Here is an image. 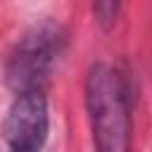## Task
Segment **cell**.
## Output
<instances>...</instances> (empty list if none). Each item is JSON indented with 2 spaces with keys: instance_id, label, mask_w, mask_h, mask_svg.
<instances>
[{
  "instance_id": "2",
  "label": "cell",
  "mask_w": 152,
  "mask_h": 152,
  "mask_svg": "<svg viewBox=\"0 0 152 152\" xmlns=\"http://www.w3.org/2000/svg\"><path fill=\"white\" fill-rule=\"evenodd\" d=\"M66 45V33L55 21L28 28L14 45L5 64V81L14 93L45 90L57 59Z\"/></svg>"
},
{
  "instance_id": "4",
  "label": "cell",
  "mask_w": 152,
  "mask_h": 152,
  "mask_svg": "<svg viewBox=\"0 0 152 152\" xmlns=\"http://www.w3.org/2000/svg\"><path fill=\"white\" fill-rule=\"evenodd\" d=\"M90 2H93V17L97 26L104 31L114 28L119 12H121V0H90Z\"/></svg>"
},
{
  "instance_id": "1",
  "label": "cell",
  "mask_w": 152,
  "mask_h": 152,
  "mask_svg": "<svg viewBox=\"0 0 152 152\" xmlns=\"http://www.w3.org/2000/svg\"><path fill=\"white\" fill-rule=\"evenodd\" d=\"M86 109L97 150L126 152L131 147V133H133L131 88L126 76L116 66L107 62H95L88 69Z\"/></svg>"
},
{
  "instance_id": "3",
  "label": "cell",
  "mask_w": 152,
  "mask_h": 152,
  "mask_svg": "<svg viewBox=\"0 0 152 152\" xmlns=\"http://www.w3.org/2000/svg\"><path fill=\"white\" fill-rule=\"evenodd\" d=\"M48 128H50V116H48V100L43 90L17 93L2 121L5 142L19 152H33L43 147L48 138Z\"/></svg>"
}]
</instances>
